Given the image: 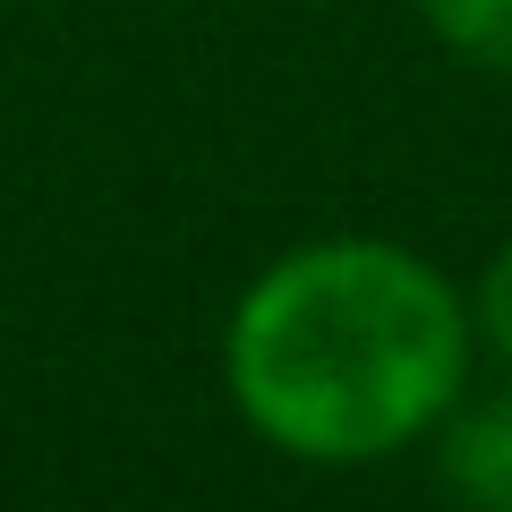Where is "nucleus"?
I'll use <instances>...</instances> for the list:
<instances>
[{
    "label": "nucleus",
    "instance_id": "2",
    "mask_svg": "<svg viewBox=\"0 0 512 512\" xmlns=\"http://www.w3.org/2000/svg\"><path fill=\"white\" fill-rule=\"evenodd\" d=\"M436 487L470 512H512V384L504 393H461L444 427L427 436Z\"/></svg>",
    "mask_w": 512,
    "mask_h": 512
},
{
    "label": "nucleus",
    "instance_id": "4",
    "mask_svg": "<svg viewBox=\"0 0 512 512\" xmlns=\"http://www.w3.org/2000/svg\"><path fill=\"white\" fill-rule=\"evenodd\" d=\"M470 325H478V359L512 384V239L478 265V282H470Z\"/></svg>",
    "mask_w": 512,
    "mask_h": 512
},
{
    "label": "nucleus",
    "instance_id": "3",
    "mask_svg": "<svg viewBox=\"0 0 512 512\" xmlns=\"http://www.w3.org/2000/svg\"><path fill=\"white\" fill-rule=\"evenodd\" d=\"M410 18L427 26L444 60L512 86V0H410Z\"/></svg>",
    "mask_w": 512,
    "mask_h": 512
},
{
    "label": "nucleus",
    "instance_id": "1",
    "mask_svg": "<svg viewBox=\"0 0 512 512\" xmlns=\"http://www.w3.org/2000/svg\"><path fill=\"white\" fill-rule=\"evenodd\" d=\"M478 376L470 291L384 231H325L265 256L222 316V393L299 470L427 453Z\"/></svg>",
    "mask_w": 512,
    "mask_h": 512
}]
</instances>
